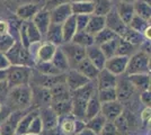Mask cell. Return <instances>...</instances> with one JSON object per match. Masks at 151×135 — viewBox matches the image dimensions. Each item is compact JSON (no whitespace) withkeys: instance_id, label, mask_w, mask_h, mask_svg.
Returning a JSON list of instances; mask_svg holds the SVG:
<instances>
[{"instance_id":"obj_41","label":"cell","mask_w":151,"mask_h":135,"mask_svg":"<svg viewBox=\"0 0 151 135\" xmlns=\"http://www.w3.org/2000/svg\"><path fill=\"white\" fill-rule=\"evenodd\" d=\"M149 21H150V20H147V19H145V18L138 16V15H134L133 18L131 19V21L129 23L127 27H130L131 29L135 31V32H139V33H141V34H143V32L150 26V23H149Z\"/></svg>"},{"instance_id":"obj_13","label":"cell","mask_w":151,"mask_h":135,"mask_svg":"<svg viewBox=\"0 0 151 135\" xmlns=\"http://www.w3.org/2000/svg\"><path fill=\"white\" fill-rule=\"evenodd\" d=\"M49 11H50L51 23H54V24H62L64 20H67L72 15L70 2L61 4L59 6L52 8Z\"/></svg>"},{"instance_id":"obj_8","label":"cell","mask_w":151,"mask_h":135,"mask_svg":"<svg viewBox=\"0 0 151 135\" xmlns=\"http://www.w3.org/2000/svg\"><path fill=\"white\" fill-rule=\"evenodd\" d=\"M105 27L109 28L112 32H114L117 36H120V37L123 35V33L125 32V29L127 28V25L124 24V21L122 20L120 15L116 11L115 6L105 16Z\"/></svg>"},{"instance_id":"obj_48","label":"cell","mask_w":151,"mask_h":135,"mask_svg":"<svg viewBox=\"0 0 151 135\" xmlns=\"http://www.w3.org/2000/svg\"><path fill=\"white\" fill-rule=\"evenodd\" d=\"M75 17H76L77 31H83V29H86L89 20V15H75Z\"/></svg>"},{"instance_id":"obj_16","label":"cell","mask_w":151,"mask_h":135,"mask_svg":"<svg viewBox=\"0 0 151 135\" xmlns=\"http://www.w3.org/2000/svg\"><path fill=\"white\" fill-rule=\"evenodd\" d=\"M33 24L36 26L40 34L42 35V37H45V34L47 32V28L51 24L50 18V11L47 9H40L37 13L34 15V17L32 18Z\"/></svg>"},{"instance_id":"obj_14","label":"cell","mask_w":151,"mask_h":135,"mask_svg":"<svg viewBox=\"0 0 151 135\" xmlns=\"http://www.w3.org/2000/svg\"><path fill=\"white\" fill-rule=\"evenodd\" d=\"M38 115L42 119V124H43V132L47 131V129H54L59 125V121L60 117L57 115V113L51 108V106L47 107H43L38 111Z\"/></svg>"},{"instance_id":"obj_1","label":"cell","mask_w":151,"mask_h":135,"mask_svg":"<svg viewBox=\"0 0 151 135\" xmlns=\"http://www.w3.org/2000/svg\"><path fill=\"white\" fill-rule=\"evenodd\" d=\"M7 100L9 106L16 111L28 108L32 105V89L29 84L17 86L9 88L7 94Z\"/></svg>"},{"instance_id":"obj_45","label":"cell","mask_w":151,"mask_h":135,"mask_svg":"<svg viewBox=\"0 0 151 135\" xmlns=\"http://www.w3.org/2000/svg\"><path fill=\"white\" fill-rule=\"evenodd\" d=\"M97 98L101 101V104L116 100V91H115V88L97 89Z\"/></svg>"},{"instance_id":"obj_22","label":"cell","mask_w":151,"mask_h":135,"mask_svg":"<svg viewBox=\"0 0 151 135\" xmlns=\"http://www.w3.org/2000/svg\"><path fill=\"white\" fill-rule=\"evenodd\" d=\"M57 47L58 46L51 44L49 42H45L43 44H41L38 46L37 51H36V61L37 62L51 61L55 51H57Z\"/></svg>"},{"instance_id":"obj_62","label":"cell","mask_w":151,"mask_h":135,"mask_svg":"<svg viewBox=\"0 0 151 135\" xmlns=\"http://www.w3.org/2000/svg\"><path fill=\"white\" fill-rule=\"evenodd\" d=\"M111 1H113V2H115V1H117V0H111Z\"/></svg>"},{"instance_id":"obj_34","label":"cell","mask_w":151,"mask_h":135,"mask_svg":"<svg viewBox=\"0 0 151 135\" xmlns=\"http://www.w3.org/2000/svg\"><path fill=\"white\" fill-rule=\"evenodd\" d=\"M134 14L147 20H150L151 17V7L150 4L145 2V0H135L133 2Z\"/></svg>"},{"instance_id":"obj_37","label":"cell","mask_w":151,"mask_h":135,"mask_svg":"<svg viewBox=\"0 0 151 135\" xmlns=\"http://www.w3.org/2000/svg\"><path fill=\"white\" fill-rule=\"evenodd\" d=\"M35 68L36 71L41 74H45V76H58L61 74L62 72L60 70H58L57 68L53 65V63L51 61L47 62H37L35 63Z\"/></svg>"},{"instance_id":"obj_63","label":"cell","mask_w":151,"mask_h":135,"mask_svg":"<svg viewBox=\"0 0 151 135\" xmlns=\"http://www.w3.org/2000/svg\"><path fill=\"white\" fill-rule=\"evenodd\" d=\"M24 135H32V134H24Z\"/></svg>"},{"instance_id":"obj_31","label":"cell","mask_w":151,"mask_h":135,"mask_svg":"<svg viewBox=\"0 0 151 135\" xmlns=\"http://www.w3.org/2000/svg\"><path fill=\"white\" fill-rule=\"evenodd\" d=\"M72 15H91L94 13L93 1H81V2H70Z\"/></svg>"},{"instance_id":"obj_24","label":"cell","mask_w":151,"mask_h":135,"mask_svg":"<svg viewBox=\"0 0 151 135\" xmlns=\"http://www.w3.org/2000/svg\"><path fill=\"white\" fill-rule=\"evenodd\" d=\"M62 28V36H63V43L71 42L73 35L77 32V25H76V17L75 15H71L67 20H64L61 24Z\"/></svg>"},{"instance_id":"obj_28","label":"cell","mask_w":151,"mask_h":135,"mask_svg":"<svg viewBox=\"0 0 151 135\" xmlns=\"http://www.w3.org/2000/svg\"><path fill=\"white\" fill-rule=\"evenodd\" d=\"M51 62L53 63V65L57 68L58 70H60L62 73H65L68 70H70V65L68 60L65 58L64 53L62 52V50L60 49V46L57 47V51L54 53L53 58L51 60Z\"/></svg>"},{"instance_id":"obj_32","label":"cell","mask_w":151,"mask_h":135,"mask_svg":"<svg viewBox=\"0 0 151 135\" xmlns=\"http://www.w3.org/2000/svg\"><path fill=\"white\" fill-rule=\"evenodd\" d=\"M72 43L78 44L82 47H88L90 45L94 44V35L89 34L87 31H77L73 37L71 39Z\"/></svg>"},{"instance_id":"obj_27","label":"cell","mask_w":151,"mask_h":135,"mask_svg":"<svg viewBox=\"0 0 151 135\" xmlns=\"http://www.w3.org/2000/svg\"><path fill=\"white\" fill-rule=\"evenodd\" d=\"M116 11L120 15V17L122 18V20L124 21L125 25H129V23L131 21V19L133 18L134 14V9H133V4H126V2H120L115 6Z\"/></svg>"},{"instance_id":"obj_39","label":"cell","mask_w":151,"mask_h":135,"mask_svg":"<svg viewBox=\"0 0 151 135\" xmlns=\"http://www.w3.org/2000/svg\"><path fill=\"white\" fill-rule=\"evenodd\" d=\"M51 108L57 113L59 117H62L65 115L71 114V99L68 100H62V101H57V103H52L50 105Z\"/></svg>"},{"instance_id":"obj_59","label":"cell","mask_w":151,"mask_h":135,"mask_svg":"<svg viewBox=\"0 0 151 135\" xmlns=\"http://www.w3.org/2000/svg\"><path fill=\"white\" fill-rule=\"evenodd\" d=\"M117 1H120V2H126V4H133L135 0H117Z\"/></svg>"},{"instance_id":"obj_29","label":"cell","mask_w":151,"mask_h":135,"mask_svg":"<svg viewBox=\"0 0 151 135\" xmlns=\"http://www.w3.org/2000/svg\"><path fill=\"white\" fill-rule=\"evenodd\" d=\"M121 39H123L124 41L126 42H129V43H131L132 45L134 46H137L140 49V46L142 45V43L147 41L145 39V36H143V34H141V33L139 32H135V31H133L131 29L130 27H127L125 29V32L123 33V35L121 36Z\"/></svg>"},{"instance_id":"obj_58","label":"cell","mask_w":151,"mask_h":135,"mask_svg":"<svg viewBox=\"0 0 151 135\" xmlns=\"http://www.w3.org/2000/svg\"><path fill=\"white\" fill-rule=\"evenodd\" d=\"M7 78V69L4 70V69H0V81H6Z\"/></svg>"},{"instance_id":"obj_36","label":"cell","mask_w":151,"mask_h":135,"mask_svg":"<svg viewBox=\"0 0 151 135\" xmlns=\"http://www.w3.org/2000/svg\"><path fill=\"white\" fill-rule=\"evenodd\" d=\"M94 4V13L95 15L106 16L114 7V2L111 0H93Z\"/></svg>"},{"instance_id":"obj_60","label":"cell","mask_w":151,"mask_h":135,"mask_svg":"<svg viewBox=\"0 0 151 135\" xmlns=\"http://www.w3.org/2000/svg\"><path fill=\"white\" fill-rule=\"evenodd\" d=\"M81 1H93V0H69V2H81Z\"/></svg>"},{"instance_id":"obj_43","label":"cell","mask_w":151,"mask_h":135,"mask_svg":"<svg viewBox=\"0 0 151 135\" xmlns=\"http://www.w3.org/2000/svg\"><path fill=\"white\" fill-rule=\"evenodd\" d=\"M113 123L114 125H115V129L117 131L119 135H127L131 132L130 131V122H129L127 117L123 113Z\"/></svg>"},{"instance_id":"obj_11","label":"cell","mask_w":151,"mask_h":135,"mask_svg":"<svg viewBox=\"0 0 151 135\" xmlns=\"http://www.w3.org/2000/svg\"><path fill=\"white\" fill-rule=\"evenodd\" d=\"M89 80L87 77H85L83 74H81L79 71H77L76 69H70L65 72V78H64V82L68 86L71 91L77 90L79 88H81L82 86H85L86 84H88Z\"/></svg>"},{"instance_id":"obj_4","label":"cell","mask_w":151,"mask_h":135,"mask_svg":"<svg viewBox=\"0 0 151 135\" xmlns=\"http://www.w3.org/2000/svg\"><path fill=\"white\" fill-rule=\"evenodd\" d=\"M32 76V68L24 65H10L7 69L6 82L9 88L29 84Z\"/></svg>"},{"instance_id":"obj_49","label":"cell","mask_w":151,"mask_h":135,"mask_svg":"<svg viewBox=\"0 0 151 135\" xmlns=\"http://www.w3.org/2000/svg\"><path fill=\"white\" fill-rule=\"evenodd\" d=\"M97 135H119L113 122H106L104 127Z\"/></svg>"},{"instance_id":"obj_47","label":"cell","mask_w":151,"mask_h":135,"mask_svg":"<svg viewBox=\"0 0 151 135\" xmlns=\"http://www.w3.org/2000/svg\"><path fill=\"white\" fill-rule=\"evenodd\" d=\"M43 133V124H42V119L38 115V113L33 117L29 127H28V132L27 134L32 135H40Z\"/></svg>"},{"instance_id":"obj_52","label":"cell","mask_w":151,"mask_h":135,"mask_svg":"<svg viewBox=\"0 0 151 135\" xmlns=\"http://www.w3.org/2000/svg\"><path fill=\"white\" fill-rule=\"evenodd\" d=\"M64 2H69V0H46V7H45V9L51 10L52 8L59 6L61 4H64Z\"/></svg>"},{"instance_id":"obj_6","label":"cell","mask_w":151,"mask_h":135,"mask_svg":"<svg viewBox=\"0 0 151 135\" xmlns=\"http://www.w3.org/2000/svg\"><path fill=\"white\" fill-rule=\"evenodd\" d=\"M60 49L62 50L68 62H69L70 69H75L77 64L86 58V47H82L80 45L75 44L72 42L63 43L62 45H60Z\"/></svg>"},{"instance_id":"obj_9","label":"cell","mask_w":151,"mask_h":135,"mask_svg":"<svg viewBox=\"0 0 151 135\" xmlns=\"http://www.w3.org/2000/svg\"><path fill=\"white\" fill-rule=\"evenodd\" d=\"M129 56H123V55H114L112 58L106 59L105 62V69L108 70L114 76H122L125 73L126 65H127Z\"/></svg>"},{"instance_id":"obj_2","label":"cell","mask_w":151,"mask_h":135,"mask_svg":"<svg viewBox=\"0 0 151 135\" xmlns=\"http://www.w3.org/2000/svg\"><path fill=\"white\" fill-rule=\"evenodd\" d=\"M5 54L7 59L9 60L10 65H24V66L33 68L36 63L29 49L24 46L19 41H15L13 46Z\"/></svg>"},{"instance_id":"obj_20","label":"cell","mask_w":151,"mask_h":135,"mask_svg":"<svg viewBox=\"0 0 151 135\" xmlns=\"http://www.w3.org/2000/svg\"><path fill=\"white\" fill-rule=\"evenodd\" d=\"M45 39L46 42H49L51 44L55 45V46H60L63 44V36H62V28H61V24H54L51 23L47 32L45 34Z\"/></svg>"},{"instance_id":"obj_3","label":"cell","mask_w":151,"mask_h":135,"mask_svg":"<svg viewBox=\"0 0 151 135\" xmlns=\"http://www.w3.org/2000/svg\"><path fill=\"white\" fill-rule=\"evenodd\" d=\"M125 73L137 74V73H150V54L139 49L131 56H129Z\"/></svg>"},{"instance_id":"obj_21","label":"cell","mask_w":151,"mask_h":135,"mask_svg":"<svg viewBox=\"0 0 151 135\" xmlns=\"http://www.w3.org/2000/svg\"><path fill=\"white\" fill-rule=\"evenodd\" d=\"M127 78L134 87V89H138L140 91L150 89V73L130 74V76H127Z\"/></svg>"},{"instance_id":"obj_42","label":"cell","mask_w":151,"mask_h":135,"mask_svg":"<svg viewBox=\"0 0 151 135\" xmlns=\"http://www.w3.org/2000/svg\"><path fill=\"white\" fill-rule=\"evenodd\" d=\"M116 37H120V36H117V35L114 32H112L109 28L104 27L101 31H99V32L96 33L94 35V44L101 45V44H103V43L107 42V41H111V39H116Z\"/></svg>"},{"instance_id":"obj_38","label":"cell","mask_w":151,"mask_h":135,"mask_svg":"<svg viewBox=\"0 0 151 135\" xmlns=\"http://www.w3.org/2000/svg\"><path fill=\"white\" fill-rule=\"evenodd\" d=\"M139 47L132 45L131 43L126 42L123 39H119V43H117V49H116V54L115 55H123V56H131L133 53L138 51Z\"/></svg>"},{"instance_id":"obj_25","label":"cell","mask_w":151,"mask_h":135,"mask_svg":"<svg viewBox=\"0 0 151 135\" xmlns=\"http://www.w3.org/2000/svg\"><path fill=\"white\" fill-rule=\"evenodd\" d=\"M99 113H101V101L97 98V94H95L94 96L90 97V99L87 103L86 110H85V114H83V117H82V121L86 123L87 121H89L90 118H93L94 116H96Z\"/></svg>"},{"instance_id":"obj_40","label":"cell","mask_w":151,"mask_h":135,"mask_svg":"<svg viewBox=\"0 0 151 135\" xmlns=\"http://www.w3.org/2000/svg\"><path fill=\"white\" fill-rule=\"evenodd\" d=\"M106 122L107 121L105 119V117L99 113V114H97V115L94 116L93 118H90L89 121L86 122V127L89 129H91L96 134H98L101 131V129L104 127V125H105Z\"/></svg>"},{"instance_id":"obj_18","label":"cell","mask_w":151,"mask_h":135,"mask_svg":"<svg viewBox=\"0 0 151 135\" xmlns=\"http://www.w3.org/2000/svg\"><path fill=\"white\" fill-rule=\"evenodd\" d=\"M50 92L51 98H52V103L71 99V90L68 88V86L65 84L64 81L59 82L55 86H53L52 88H50Z\"/></svg>"},{"instance_id":"obj_17","label":"cell","mask_w":151,"mask_h":135,"mask_svg":"<svg viewBox=\"0 0 151 135\" xmlns=\"http://www.w3.org/2000/svg\"><path fill=\"white\" fill-rule=\"evenodd\" d=\"M95 81H96L97 89H109V88H115L117 77L104 68L99 70Z\"/></svg>"},{"instance_id":"obj_56","label":"cell","mask_w":151,"mask_h":135,"mask_svg":"<svg viewBox=\"0 0 151 135\" xmlns=\"http://www.w3.org/2000/svg\"><path fill=\"white\" fill-rule=\"evenodd\" d=\"M7 32H9L8 23L4 21V20H0V34H1V33H7Z\"/></svg>"},{"instance_id":"obj_10","label":"cell","mask_w":151,"mask_h":135,"mask_svg":"<svg viewBox=\"0 0 151 135\" xmlns=\"http://www.w3.org/2000/svg\"><path fill=\"white\" fill-rule=\"evenodd\" d=\"M134 87L130 82L129 78H122L117 79L116 86H115V91H116V100L120 103H124L126 100L131 99V97L134 94Z\"/></svg>"},{"instance_id":"obj_12","label":"cell","mask_w":151,"mask_h":135,"mask_svg":"<svg viewBox=\"0 0 151 135\" xmlns=\"http://www.w3.org/2000/svg\"><path fill=\"white\" fill-rule=\"evenodd\" d=\"M123 113V106L119 100L101 104V114L107 122H114Z\"/></svg>"},{"instance_id":"obj_5","label":"cell","mask_w":151,"mask_h":135,"mask_svg":"<svg viewBox=\"0 0 151 135\" xmlns=\"http://www.w3.org/2000/svg\"><path fill=\"white\" fill-rule=\"evenodd\" d=\"M18 33L20 37L19 42L28 49L31 47V45L40 43L43 39L32 20H23V23H20L19 25Z\"/></svg>"},{"instance_id":"obj_33","label":"cell","mask_w":151,"mask_h":135,"mask_svg":"<svg viewBox=\"0 0 151 135\" xmlns=\"http://www.w3.org/2000/svg\"><path fill=\"white\" fill-rule=\"evenodd\" d=\"M37 114V111H32L28 113L26 115H23L20 117V119L17 123V126H16V131H15V135H24L27 134L28 132V127H29V124H31L33 117Z\"/></svg>"},{"instance_id":"obj_7","label":"cell","mask_w":151,"mask_h":135,"mask_svg":"<svg viewBox=\"0 0 151 135\" xmlns=\"http://www.w3.org/2000/svg\"><path fill=\"white\" fill-rule=\"evenodd\" d=\"M32 104L37 106V107H47L52 103L51 98V92L49 88L32 84Z\"/></svg>"},{"instance_id":"obj_15","label":"cell","mask_w":151,"mask_h":135,"mask_svg":"<svg viewBox=\"0 0 151 135\" xmlns=\"http://www.w3.org/2000/svg\"><path fill=\"white\" fill-rule=\"evenodd\" d=\"M86 58L98 69L101 70L105 66V62H106V56L104 55V53L101 52V47L98 45L93 44L86 47Z\"/></svg>"},{"instance_id":"obj_35","label":"cell","mask_w":151,"mask_h":135,"mask_svg":"<svg viewBox=\"0 0 151 135\" xmlns=\"http://www.w3.org/2000/svg\"><path fill=\"white\" fill-rule=\"evenodd\" d=\"M61 122L59 121V127L64 135L75 134V117L71 115H65L60 117Z\"/></svg>"},{"instance_id":"obj_55","label":"cell","mask_w":151,"mask_h":135,"mask_svg":"<svg viewBox=\"0 0 151 135\" xmlns=\"http://www.w3.org/2000/svg\"><path fill=\"white\" fill-rule=\"evenodd\" d=\"M141 118H142V121H145V122L150 121V107H145V109L143 110L142 114H141Z\"/></svg>"},{"instance_id":"obj_46","label":"cell","mask_w":151,"mask_h":135,"mask_svg":"<svg viewBox=\"0 0 151 135\" xmlns=\"http://www.w3.org/2000/svg\"><path fill=\"white\" fill-rule=\"evenodd\" d=\"M16 39H14V36L9 32L1 33L0 34V52L6 53L15 43Z\"/></svg>"},{"instance_id":"obj_19","label":"cell","mask_w":151,"mask_h":135,"mask_svg":"<svg viewBox=\"0 0 151 135\" xmlns=\"http://www.w3.org/2000/svg\"><path fill=\"white\" fill-rule=\"evenodd\" d=\"M20 111H15L13 114L8 115L5 122L0 125V135H15L17 123L22 117Z\"/></svg>"},{"instance_id":"obj_57","label":"cell","mask_w":151,"mask_h":135,"mask_svg":"<svg viewBox=\"0 0 151 135\" xmlns=\"http://www.w3.org/2000/svg\"><path fill=\"white\" fill-rule=\"evenodd\" d=\"M75 135H97L96 133H94L91 129H87V127H85L83 129H81L80 132H78V133H76Z\"/></svg>"},{"instance_id":"obj_30","label":"cell","mask_w":151,"mask_h":135,"mask_svg":"<svg viewBox=\"0 0 151 135\" xmlns=\"http://www.w3.org/2000/svg\"><path fill=\"white\" fill-rule=\"evenodd\" d=\"M40 10L37 5L35 4H26L17 8L16 15L18 16L22 20H32L34 15Z\"/></svg>"},{"instance_id":"obj_23","label":"cell","mask_w":151,"mask_h":135,"mask_svg":"<svg viewBox=\"0 0 151 135\" xmlns=\"http://www.w3.org/2000/svg\"><path fill=\"white\" fill-rule=\"evenodd\" d=\"M77 71H79L81 74H83L85 77H87L89 80H95L96 77H97V74H98V72L99 70L90 61H89L87 58H85L83 60H81L77 66L75 68Z\"/></svg>"},{"instance_id":"obj_53","label":"cell","mask_w":151,"mask_h":135,"mask_svg":"<svg viewBox=\"0 0 151 135\" xmlns=\"http://www.w3.org/2000/svg\"><path fill=\"white\" fill-rule=\"evenodd\" d=\"M9 66H10V62H9V60L7 59L6 54L2 53V52H0V69L6 70Z\"/></svg>"},{"instance_id":"obj_61","label":"cell","mask_w":151,"mask_h":135,"mask_svg":"<svg viewBox=\"0 0 151 135\" xmlns=\"http://www.w3.org/2000/svg\"><path fill=\"white\" fill-rule=\"evenodd\" d=\"M2 109V106H1V104H0V110Z\"/></svg>"},{"instance_id":"obj_54","label":"cell","mask_w":151,"mask_h":135,"mask_svg":"<svg viewBox=\"0 0 151 135\" xmlns=\"http://www.w3.org/2000/svg\"><path fill=\"white\" fill-rule=\"evenodd\" d=\"M85 127H86V123L83 122L82 119H80V118H76L75 117V134L78 133V132H80Z\"/></svg>"},{"instance_id":"obj_51","label":"cell","mask_w":151,"mask_h":135,"mask_svg":"<svg viewBox=\"0 0 151 135\" xmlns=\"http://www.w3.org/2000/svg\"><path fill=\"white\" fill-rule=\"evenodd\" d=\"M8 90H9V87L6 81H0V101L6 99Z\"/></svg>"},{"instance_id":"obj_50","label":"cell","mask_w":151,"mask_h":135,"mask_svg":"<svg viewBox=\"0 0 151 135\" xmlns=\"http://www.w3.org/2000/svg\"><path fill=\"white\" fill-rule=\"evenodd\" d=\"M140 100H141V103L143 104L145 107H150V103H151L150 90H145V91H141Z\"/></svg>"},{"instance_id":"obj_26","label":"cell","mask_w":151,"mask_h":135,"mask_svg":"<svg viewBox=\"0 0 151 135\" xmlns=\"http://www.w3.org/2000/svg\"><path fill=\"white\" fill-rule=\"evenodd\" d=\"M104 27H105V16L91 14V15H89L88 24H87V27L85 31H87L91 35H95L96 33L101 31Z\"/></svg>"},{"instance_id":"obj_44","label":"cell","mask_w":151,"mask_h":135,"mask_svg":"<svg viewBox=\"0 0 151 135\" xmlns=\"http://www.w3.org/2000/svg\"><path fill=\"white\" fill-rule=\"evenodd\" d=\"M119 39L120 37H116V39H113L111 41H107L103 44L98 45L101 47V52L104 53V55L106 56V59L112 58L116 54V49H117V43H119Z\"/></svg>"}]
</instances>
